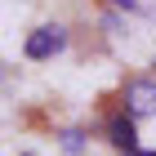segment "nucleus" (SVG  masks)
I'll return each instance as SVG.
<instances>
[{
	"mask_svg": "<svg viewBox=\"0 0 156 156\" xmlns=\"http://www.w3.org/2000/svg\"><path fill=\"white\" fill-rule=\"evenodd\" d=\"M152 156H156V152H152Z\"/></svg>",
	"mask_w": 156,
	"mask_h": 156,
	"instance_id": "6e6552de",
	"label": "nucleus"
},
{
	"mask_svg": "<svg viewBox=\"0 0 156 156\" xmlns=\"http://www.w3.org/2000/svg\"><path fill=\"white\" fill-rule=\"evenodd\" d=\"M62 49H67V31H62L58 23H49V27H36V31L27 36L23 54L31 62H45V58H54V54H62Z\"/></svg>",
	"mask_w": 156,
	"mask_h": 156,
	"instance_id": "f257e3e1",
	"label": "nucleus"
},
{
	"mask_svg": "<svg viewBox=\"0 0 156 156\" xmlns=\"http://www.w3.org/2000/svg\"><path fill=\"white\" fill-rule=\"evenodd\" d=\"M62 147H67V152H85V138H80V129H67V134H62Z\"/></svg>",
	"mask_w": 156,
	"mask_h": 156,
	"instance_id": "20e7f679",
	"label": "nucleus"
},
{
	"mask_svg": "<svg viewBox=\"0 0 156 156\" xmlns=\"http://www.w3.org/2000/svg\"><path fill=\"white\" fill-rule=\"evenodd\" d=\"M125 112L129 116H156V80H129L125 85Z\"/></svg>",
	"mask_w": 156,
	"mask_h": 156,
	"instance_id": "f03ea898",
	"label": "nucleus"
},
{
	"mask_svg": "<svg viewBox=\"0 0 156 156\" xmlns=\"http://www.w3.org/2000/svg\"><path fill=\"white\" fill-rule=\"evenodd\" d=\"M107 5H116V9H129V13L138 9V0H107Z\"/></svg>",
	"mask_w": 156,
	"mask_h": 156,
	"instance_id": "39448f33",
	"label": "nucleus"
},
{
	"mask_svg": "<svg viewBox=\"0 0 156 156\" xmlns=\"http://www.w3.org/2000/svg\"><path fill=\"white\" fill-rule=\"evenodd\" d=\"M120 156H152V152H120Z\"/></svg>",
	"mask_w": 156,
	"mask_h": 156,
	"instance_id": "423d86ee",
	"label": "nucleus"
},
{
	"mask_svg": "<svg viewBox=\"0 0 156 156\" xmlns=\"http://www.w3.org/2000/svg\"><path fill=\"white\" fill-rule=\"evenodd\" d=\"M23 156H36V152H23Z\"/></svg>",
	"mask_w": 156,
	"mask_h": 156,
	"instance_id": "0eeeda50",
	"label": "nucleus"
},
{
	"mask_svg": "<svg viewBox=\"0 0 156 156\" xmlns=\"http://www.w3.org/2000/svg\"><path fill=\"white\" fill-rule=\"evenodd\" d=\"M107 143L120 147V152H138V134H134V120L129 116H112L107 120Z\"/></svg>",
	"mask_w": 156,
	"mask_h": 156,
	"instance_id": "7ed1b4c3",
	"label": "nucleus"
}]
</instances>
